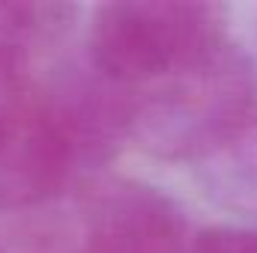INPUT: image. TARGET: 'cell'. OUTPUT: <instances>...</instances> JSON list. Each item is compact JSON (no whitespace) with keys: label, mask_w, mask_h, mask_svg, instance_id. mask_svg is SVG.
<instances>
[{"label":"cell","mask_w":257,"mask_h":253,"mask_svg":"<svg viewBox=\"0 0 257 253\" xmlns=\"http://www.w3.org/2000/svg\"><path fill=\"white\" fill-rule=\"evenodd\" d=\"M132 140V102L90 63L36 84L33 102L0 149V212H27L114 161Z\"/></svg>","instance_id":"cell-1"},{"label":"cell","mask_w":257,"mask_h":253,"mask_svg":"<svg viewBox=\"0 0 257 253\" xmlns=\"http://www.w3.org/2000/svg\"><path fill=\"white\" fill-rule=\"evenodd\" d=\"M132 140L162 161H206L257 110V66L230 36L128 92Z\"/></svg>","instance_id":"cell-2"},{"label":"cell","mask_w":257,"mask_h":253,"mask_svg":"<svg viewBox=\"0 0 257 253\" xmlns=\"http://www.w3.org/2000/svg\"><path fill=\"white\" fill-rule=\"evenodd\" d=\"M227 39L224 9L194 0H123L99 6L87 30V63L135 92Z\"/></svg>","instance_id":"cell-3"},{"label":"cell","mask_w":257,"mask_h":253,"mask_svg":"<svg viewBox=\"0 0 257 253\" xmlns=\"http://www.w3.org/2000/svg\"><path fill=\"white\" fill-rule=\"evenodd\" d=\"M180 206L153 185L117 179L90 190L75 253H189Z\"/></svg>","instance_id":"cell-4"},{"label":"cell","mask_w":257,"mask_h":253,"mask_svg":"<svg viewBox=\"0 0 257 253\" xmlns=\"http://www.w3.org/2000/svg\"><path fill=\"white\" fill-rule=\"evenodd\" d=\"M200 167L206 188L221 206L257 218V110Z\"/></svg>","instance_id":"cell-5"},{"label":"cell","mask_w":257,"mask_h":253,"mask_svg":"<svg viewBox=\"0 0 257 253\" xmlns=\"http://www.w3.org/2000/svg\"><path fill=\"white\" fill-rule=\"evenodd\" d=\"M36 78L30 72L27 48L18 45H0V149L6 140L21 126L33 92H36Z\"/></svg>","instance_id":"cell-6"},{"label":"cell","mask_w":257,"mask_h":253,"mask_svg":"<svg viewBox=\"0 0 257 253\" xmlns=\"http://www.w3.org/2000/svg\"><path fill=\"white\" fill-rule=\"evenodd\" d=\"M69 18L72 9L57 3H0V45L27 48L33 39L60 33Z\"/></svg>","instance_id":"cell-7"},{"label":"cell","mask_w":257,"mask_h":253,"mask_svg":"<svg viewBox=\"0 0 257 253\" xmlns=\"http://www.w3.org/2000/svg\"><path fill=\"white\" fill-rule=\"evenodd\" d=\"M189 253H257V226H212L192 236Z\"/></svg>","instance_id":"cell-8"},{"label":"cell","mask_w":257,"mask_h":253,"mask_svg":"<svg viewBox=\"0 0 257 253\" xmlns=\"http://www.w3.org/2000/svg\"><path fill=\"white\" fill-rule=\"evenodd\" d=\"M0 253H3V250H0Z\"/></svg>","instance_id":"cell-9"}]
</instances>
